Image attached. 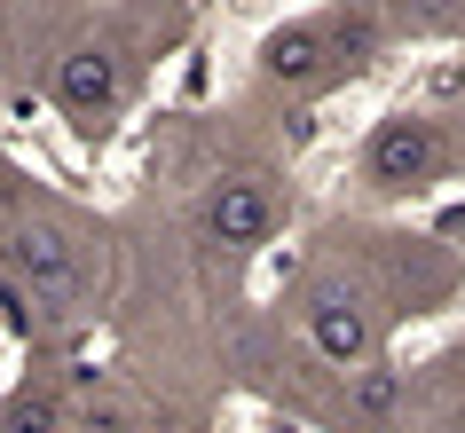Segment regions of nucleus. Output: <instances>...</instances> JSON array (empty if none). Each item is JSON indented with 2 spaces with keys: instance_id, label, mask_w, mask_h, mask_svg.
I'll return each mask as SVG.
<instances>
[{
  "instance_id": "4",
  "label": "nucleus",
  "mask_w": 465,
  "mask_h": 433,
  "mask_svg": "<svg viewBox=\"0 0 465 433\" xmlns=\"http://www.w3.org/2000/svg\"><path fill=\"white\" fill-rule=\"evenodd\" d=\"M284 221V205H276V190L261 182V173H221L213 190H205V237L213 244H269V229Z\"/></svg>"
},
{
  "instance_id": "3",
  "label": "nucleus",
  "mask_w": 465,
  "mask_h": 433,
  "mask_svg": "<svg viewBox=\"0 0 465 433\" xmlns=\"http://www.w3.org/2000/svg\"><path fill=\"white\" fill-rule=\"evenodd\" d=\"M300 331H308V347H316L331 370H347V362H363L371 347H379V323H371V308H363L355 284H316L308 308H300Z\"/></svg>"
},
{
  "instance_id": "9",
  "label": "nucleus",
  "mask_w": 465,
  "mask_h": 433,
  "mask_svg": "<svg viewBox=\"0 0 465 433\" xmlns=\"http://www.w3.org/2000/svg\"><path fill=\"white\" fill-rule=\"evenodd\" d=\"M331 72H363L371 55H379V16H363V8H355V16H331Z\"/></svg>"
},
{
  "instance_id": "1",
  "label": "nucleus",
  "mask_w": 465,
  "mask_h": 433,
  "mask_svg": "<svg viewBox=\"0 0 465 433\" xmlns=\"http://www.w3.org/2000/svg\"><path fill=\"white\" fill-rule=\"evenodd\" d=\"M441 166H450V134L426 111H394V119L371 126V143H363V173H371V190H387V197L434 182Z\"/></svg>"
},
{
  "instance_id": "2",
  "label": "nucleus",
  "mask_w": 465,
  "mask_h": 433,
  "mask_svg": "<svg viewBox=\"0 0 465 433\" xmlns=\"http://www.w3.org/2000/svg\"><path fill=\"white\" fill-rule=\"evenodd\" d=\"M8 276L16 291L32 300H48V308H79L87 300V268H79V244L48 221H25V229H8Z\"/></svg>"
},
{
  "instance_id": "5",
  "label": "nucleus",
  "mask_w": 465,
  "mask_h": 433,
  "mask_svg": "<svg viewBox=\"0 0 465 433\" xmlns=\"http://www.w3.org/2000/svg\"><path fill=\"white\" fill-rule=\"evenodd\" d=\"M119 95H126V64H119L111 48H95V40L55 64V103H64L79 126L111 119V111H119Z\"/></svg>"
},
{
  "instance_id": "6",
  "label": "nucleus",
  "mask_w": 465,
  "mask_h": 433,
  "mask_svg": "<svg viewBox=\"0 0 465 433\" xmlns=\"http://www.w3.org/2000/svg\"><path fill=\"white\" fill-rule=\"evenodd\" d=\"M323 72H331V32L323 25H284L261 40V79H276V87H308Z\"/></svg>"
},
{
  "instance_id": "7",
  "label": "nucleus",
  "mask_w": 465,
  "mask_h": 433,
  "mask_svg": "<svg viewBox=\"0 0 465 433\" xmlns=\"http://www.w3.org/2000/svg\"><path fill=\"white\" fill-rule=\"evenodd\" d=\"M347 409L355 418H394L402 409V370H387V362H347Z\"/></svg>"
},
{
  "instance_id": "8",
  "label": "nucleus",
  "mask_w": 465,
  "mask_h": 433,
  "mask_svg": "<svg viewBox=\"0 0 465 433\" xmlns=\"http://www.w3.org/2000/svg\"><path fill=\"white\" fill-rule=\"evenodd\" d=\"M387 25L411 40H441V32H465V0H387Z\"/></svg>"
},
{
  "instance_id": "10",
  "label": "nucleus",
  "mask_w": 465,
  "mask_h": 433,
  "mask_svg": "<svg viewBox=\"0 0 465 433\" xmlns=\"http://www.w3.org/2000/svg\"><path fill=\"white\" fill-rule=\"evenodd\" d=\"M55 418H64L55 394H16V402H8V426H55Z\"/></svg>"
}]
</instances>
